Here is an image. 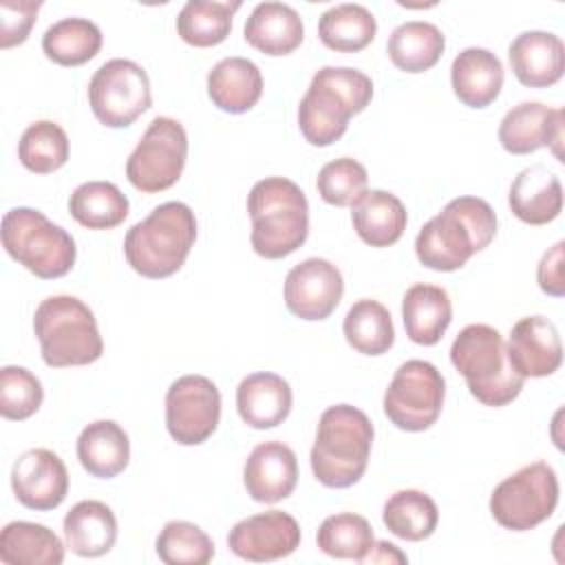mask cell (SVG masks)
I'll return each mask as SVG.
<instances>
[{
  "label": "cell",
  "mask_w": 565,
  "mask_h": 565,
  "mask_svg": "<svg viewBox=\"0 0 565 565\" xmlns=\"http://www.w3.org/2000/svg\"><path fill=\"white\" fill-rule=\"evenodd\" d=\"M563 252H565V243L558 241L554 247H550L536 267V280L541 291H545L547 296L561 298L565 294V278H563Z\"/></svg>",
  "instance_id": "44"
},
{
  "label": "cell",
  "mask_w": 565,
  "mask_h": 565,
  "mask_svg": "<svg viewBox=\"0 0 565 565\" xmlns=\"http://www.w3.org/2000/svg\"><path fill=\"white\" fill-rule=\"evenodd\" d=\"M514 77L527 88H547L563 77V40L547 31H525L508 49Z\"/></svg>",
  "instance_id": "20"
},
{
  "label": "cell",
  "mask_w": 565,
  "mask_h": 565,
  "mask_svg": "<svg viewBox=\"0 0 565 565\" xmlns=\"http://www.w3.org/2000/svg\"><path fill=\"white\" fill-rule=\"evenodd\" d=\"M44 399L40 380L24 366L0 369V413L4 419L22 422L38 413Z\"/></svg>",
  "instance_id": "42"
},
{
  "label": "cell",
  "mask_w": 565,
  "mask_h": 565,
  "mask_svg": "<svg viewBox=\"0 0 565 565\" xmlns=\"http://www.w3.org/2000/svg\"><path fill=\"white\" fill-rule=\"evenodd\" d=\"M291 399L289 382L269 371H258L243 377L236 388L238 415L256 430H267L282 424L291 411Z\"/></svg>",
  "instance_id": "21"
},
{
  "label": "cell",
  "mask_w": 565,
  "mask_h": 565,
  "mask_svg": "<svg viewBox=\"0 0 565 565\" xmlns=\"http://www.w3.org/2000/svg\"><path fill=\"white\" fill-rule=\"evenodd\" d=\"M366 168L351 157H340L324 163L316 179V188L322 201L335 207L353 205L360 194L366 192Z\"/></svg>",
  "instance_id": "41"
},
{
  "label": "cell",
  "mask_w": 565,
  "mask_h": 565,
  "mask_svg": "<svg viewBox=\"0 0 565 565\" xmlns=\"http://www.w3.org/2000/svg\"><path fill=\"white\" fill-rule=\"evenodd\" d=\"M77 459L97 479H113L128 466L130 441L126 430L113 419L88 424L77 437Z\"/></svg>",
  "instance_id": "29"
},
{
  "label": "cell",
  "mask_w": 565,
  "mask_h": 565,
  "mask_svg": "<svg viewBox=\"0 0 565 565\" xmlns=\"http://www.w3.org/2000/svg\"><path fill=\"white\" fill-rule=\"evenodd\" d=\"M373 97V82L358 68L324 66L313 77L298 106L302 137L318 148L335 143L349 119L362 113Z\"/></svg>",
  "instance_id": "2"
},
{
  "label": "cell",
  "mask_w": 565,
  "mask_h": 565,
  "mask_svg": "<svg viewBox=\"0 0 565 565\" xmlns=\"http://www.w3.org/2000/svg\"><path fill=\"white\" fill-rule=\"evenodd\" d=\"M11 488L24 508L55 510L68 494V472L53 450L31 448L13 463Z\"/></svg>",
  "instance_id": "16"
},
{
  "label": "cell",
  "mask_w": 565,
  "mask_h": 565,
  "mask_svg": "<svg viewBox=\"0 0 565 565\" xmlns=\"http://www.w3.org/2000/svg\"><path fill=\"white\" fill-rule=\"evenodd\" d=\"M42 2L33 0H2L0 2V49L22 44L35 24Z\"/></svg>",
  "instance_id": "43"
},
{
  "label": "cell",
  "mask_w": 565,
  "mask_h": 565,
  "mask_svg": "<svg viewBox=\"0 0 565 565\" xmlns=\"http://www.w3.org/2000/svg\"><path fill=\"white\" fill-rule=\"evenodd\" d=\"M221 419V393L205 375H183L166 393V426L181 446H199L212 437Z\"/></svg>",
  "instance_id": "13"
},
{
  "label": "cell",
  "mask_w": 565,
  "mask_h": 565,
  "mask_svg": "<svg viewBox=\"0 0 565 565\" xmlns=\"http://www.w3.org/2000/svg\"><path fill=\"white\" fill-rule=\"evenodd\" d=\"M42 360L53 369L93 364L104 353L95 313L75 296H49L33 313Z\"/></svg>",
  "instance_id": "7"
},
{
  "label": "cell",
  "mask_w": 565,
  "mask_h": 565,
  "mask_svg": "<svg viewBox=\"0 0 565 565\" xmlns=\"http://www.w3.org/2000/svg\"><path fill=\"white\" fill-rule=\"evenodd\" d=\"M154 547L166 565H205L214 558L212 539L190 521H168Z\"/></svg>",
  "instance_id": "40"
},
{
  "label": "cell",
  "mask_w": 565,
  "mask_h": 565,
  "mask_svg": "<svg viewBox=\"0 0 565 565\" xmlns=\"http://www.w3.org/2000/svg\"><path fill=\"white\" fill-rule=\"evenodd\" d=\"M382 521L397 539L424 541L435 532L439 510L437 503L422 490H397L386 499Z\"/></svg>",
  "instance_id": "36"
},
{
  "label": "cell",
  "mask_w": 565,
  "mask_h": 565,
  "mask_svg": "<svg viewBox=\"0 0 565 565\" xmlns=\"http://www.w3.org/2000/svg\"><path fill=\"white\" fill-rule=\"evenodd\" d=\"M305 38L302 18L285 2H260L245 22V40L260 53L289 55Z\"/></svg>",
  "instance_id": "24"
},
{
  "label": "cell",
  "mask_w": 565,
  "mask_h": 565,
  "mask_svg": "<svg viewBox=\"0 0 565 565\" xmlns=\"http://www.w3.org/2000/svg\"><path fill=\"white\" fill-rule=\"evenodd\" d=\"M241 9V0L212 2L190 0L177 18V33L190 46L207 49L221 44L232 31V18Z\"/></svg>",
  "instance_id": "35"
},
{
  "label": "cell",
  "mask_w": 565,
  "mask_h": 565,
  "mask_svg": "<svg viewBox=\"0 0 565 565\" xmlns=\"http://www.w3.org/2000/svg\"><path fill=\"white\" fill-rule=\"evenodd\" d=\"M0 561L7 565H60L64 543L42 523L11 521L0 532Z\"/></svg>",
  "instance_id": "30"
},
{
  "label": "cell",
  "mask_w": 565,
  "mask_h": 565,
  "mask_svg": "<svg viewBox=\"0 0 565 565\" xmlns=\"http://www.w3.org/2000/svg\"><path fill=\"white\" fill-rule=\"evenodd\" d=\"M344 280L327 258H307L285 278V305L300 320H324L340 305Z\"/></svg>",
  "instance_id": "14"
},
{
  "label": "cell",
  "mask_w": 565,
  "mask_h": 565,
  "mask_svg": "<svg viewBox=\"0 0 565 565\" xmlns=\"http://www.w3.org/2000/svg\"><path fill=\"white\" fill-rule=\"evenodd\" d=\"M444 397L446 382L439 369L426 360H406L384 393V415L399 430L422 433L441 415Z\"/></svg>",
  "instance_id": "10"
},
{
  "label": "cell",
  "mask_w": 565,
  "mask_h": 565,
  "mask_svg": "<svg viewBox=\"0 0 565 565\" xmlns=\"http://www.w3.org/2000/svg\"><path fill=\"white\" fill-rule=\"evenodd\" d=\"M377 33L375 15L353 2L335 4L327 9L318 20L320 42L338 53H355L366 49Z\"/></svg>",
  "instance_id": "33"
},
{
  "label": "cell",
  "mask_w": 565,
  "mask_h": 565,
  "mask_svg": "<svg viewBox=\"0 0 565 565\" xmlns=\"http://www.w3.org/2000/svg\"><path fill=\"white\" fill-rule=\"evenodd\" d=\"M185 159V128L172 117H154L126 161V177L146 194L163 192L181 179Z\"/></svg>",
  "instance_id": "11"
},
{
  "label": "cell",
  "mask_w": 565,
  "mask_h": 565,
  "mask_svg": "<svg viewBox=\"0 0 565 565\" xmlns=\"http://www.w3.org/2000/svg\"><path fill=\"white\" fill-rule=\"evenodd\" d=\"M450 362L463 375L470 395L483 406H505L521 393V377L508 358L503 335L490 324L463 327L452 347Z\"/></svg>",
  "instance_id": "6"
},
{
  "label": "cell",
  "mask_w": 565,
  "mask_h": 565,
  "mask_svg": "<svg viewBox=\"0 0 565 565\" xmlns=\"http://www.w3.org/2000/svg\"><path fill=\"white\" fill-rule=\"evenodd\" d=\"M402 320L406 335L415 344H437L452 320V302L448 291L426 282L408 287L402 300Z\"/></svg>",
  "instance_id": "25"
},
{
  "label": "cell",
  "mask_w": 565,
  "mask_h": 565,
  "mask_svg": "<svg viewBox=\"0 0 565 565\" xmlns=\"http://www.w3.org/2000/svg\"><path fill=\"white\" fill-rule=\"evenodd\" d=\"M558 503V477L545 461H534L505 477L490 494L492 519L512 532H525L552 516Z\"/></svg>",
  "instance_id": "9"
},
{
  "label": "cell",
  "mask_w": 565,
  "mask_h": 565,
  "mask_svg": "<svg viewBox=\"0 0 565 565\" xmlns=\"http://www.w3.org/2000/svg\"><path fill=\"white\" fill-rule=\"evenodd\" d=\"M252 247L258 256L278 260L294 254L309 234V203L300 185L285 177H267L247 194Z\"/></svg>",
  "instance_id": "4"
},
{
  "label": "cell",
  "mask_w": 565,
  "mask_h": 565,
  "mask_svg": "<svg viewBox=\"0 0 565 565\" xmlns=\"http://www.w3.org/2000/svg\"><path fill=\"white\" fill-rule=\"evenodd\" d=\"M71 216L88 230H113L130 212L126 194L110 181H86L68 199Z\"/></svg>",
  "instance_id": "32"
},
{
  "label": "cell",
  "mask_w": 565,
  "mask_h": 565,
  "mask_svg": "<svg viewBox=\"0 0 565 565\" xmlns=\"http://www.w3.org/2000/svg\"><path fill=\"white\" fill-rule=\"evenodd\" d=\"M18 159L35 174L55 172L68 161V137L55 121H35L20 137Z\"/></svg>",
  "instance_id": "39"
},
{
  "label": "cell",
  "mask_w": 565,
  "mask_h": 565,
  "mask_svg": "<svg viewBox=\"0 0 565 565\" xmlns=\"http://www.w3.org/2000/svg\"><path fill=\"white\" fill-rule=\"evenodd\" d=\"M563 108H550L541 102H521L505 113L499 124V141L510 154H530L539 148H552L563 161Z\"/></svg>",
  "instance_id": "17"
},
{
  "label": "cell",
  "mask_w": 565,
  "mask_h": 565,
  "mask_svg": "<svg viewBox=\"0 0 565 565\" xmlns=\"http://www.w3.org/2000/svg\"><path fill=\"white\" fill-rule=\"evenodd\" d=\"M406 554H402L393 543L377 541L373 543L371 552L362 558V563H406Z\"/></svg>",
  "instance_id": "45"
},
{
  "label": "cell",
  "mask_w": 565,
  "mask_h": 565,
  "mask_svg": "<svg viewBox=\"0 0 565 565\" xmlns=\"http://www.w3.org/2000/svg\"><path fill=\"white\" fill-rule=\"evenodd\" d=\"M62 525L66 547L82 558L102 556L110 552L117 541V519L104 501L86 499L75 503Z\"/></svg>",
  "instance_id": "27"
},
{
  "label": "cell",
  "mask_w": 565,
  "mask_h": 565,
  "mask_svg": "<svg viewBox=\"0 0 565 565\" xmlns=\"http://www.w3.org/2000/svg\"><path fill=\"white\" fill-rule=\"evenodd\" d=\"M508 358L521 377H545L558 371L563 344L558 329L545 316L521 318L508 340Z\"/></svg>",
  "instance_id": "18"
},
{
  "label": "cell",
  "mask_w": 565,
  "mask_h": 565,
  "mask_svg": "<svg viewBox=\"0 0 565 565\" xmlns=\"http://www.w3.org/2000/svg\"><path fill=\"white\" fill-rule=\"evenodd\" d=\"M102 49V31L86 18H62L42 35L44 55L60 66H82Z\"/></svg>",
  "instance_id": "34"
},
{
  "label": "cell",
  "mask_w": 565,
  "mask_h": 565,
  "mask_svg": "<svg viewBox=\"0 0 565 565\" xmlns=\"http://www.w3.org/2000/svg\"><path fill=\"white\" fill-rule=\"evenodd\" d=\"M2 245L13 260L44 280L66 276L77 256L73 236L33 207H13L2 216Z\"/></svg>",
  "instance_id": "8"
},
{
  "label": "cell",
  "mask_w": 565,
  "mask_h": 565,
  "mask_svg": "<svg viewBox=\"0 0 565 565\" xmlns=\"http://www.w3.org/2000/svg\"><path fill=\"white\" fill-rule=\"evenodd\" d=\"M247 494L258 503H278L287 499L298 483V461L282 441L258 444L243 468Z\"/></svg>",
  "instance_id": "19"
},
{
  "label": "cell",
  "mask_w": 565,
  "mask_h": 565,
  "mask_svg": "<svg viewBox=\"0 0 565 565\" xmlns=\"http://www.w3.org/2000/svg\"><path fill=\"white\" fill-rule=\"evenodd\" d=\"M316 543L320 552L331 558H351L362 563V558L371 552L375 536L371 523L353 512H340L327 516L316 534Z\"/></svg>",
  "instance_id": "38"
},
{
  "label": "cell",
  "mask_w": 565,
  "mask_h": 565,
  "mask_svg": "<svg viewBox=\"0 0 565 565\" xmlns=\"http://www.w3.org/2000/svg\"><path fill=\"white\" fill-rule=\"evenodd\" d=\"M497 234V214L479 196H457L419 230L417 260L435 271L461 269L472 254L486 249Z\"/></svg>",
  "instance_id": "1"
},
{
  "label": "cell",
  "mask_w": 565,
  "mask_h": 565,
  "mask_svg": "<svg viewBox=\"0 0 565 565\" xmlns=\"http://www.w3.org/2000/svg\"><path fill=\"white\" fill-rule=\"evenodd\" d=\"M444 46H446V38L435 24L413 20V22L399 24L391 33L386 53L399 71L424 73L439 62Z\"/></svg>",
  "instance_id": "31"
},
{
  "label": "cell",
  "mask_w": 565,
  "mask_h": 565,
  "mask_svg": "<svg viewBox=\"0 0 565 565\" xmlns=\"http://www.w3.org/2000/svg\"><path fill=\"white\" fill-rule=\"evenodd\" d=\"M194 241V212L181 201H168L126 232L124 254L139 276L159 280L183 267Z\"/></svg>",
  "instance_id": "5"
},
{
  "label": "cell",
  "mask_w": 565,
  "mask_h": 565,
  "mask_svg": "<svg viewBox=\"0 0 565 565\" xmlns=\"http://www.w3.org/2000/svg\"><path fill=\"white\" fill-rule=\"evenodd\" d=\"M207 95L223 113H247L263 95L260 68L247 57H225L207 73Z\"/></svg>",
  "instance_id": "26"
},
{
  "label": "cell",
  "mask_w": 565,
  "mask_h": 565,
  "mask_svg": "<svg viewBox=\"0 0 565 565\" xmlns=\"http://www.w3.org/2000/svg\"><path fill=\"white\" fill-rule=\"evenodd\" d=\"M355 234L371 247L397 243L406 230V210L402 201L386 190H366L351 205Z\"/></svg>",
  "instance_id": "28"
},
{
  "label": "cell",
  "mask_w": 565,
  "mask_h": 565,
  "mask_svg": "<svg viewBox=\"0 0 565 565\" xmlns=\"http://www.w3.org/2000/svg\"><path fill=\"white\" fill-rule=\"evenodd\" d=\"M512 214L527 225L552 223L563 210V188L558 177L545 166H530L521 170L508 194Z\"/></svg>",
  "instance_id": "22"
},
{
  "label": "cell",
  "mask_w": 565,
  "mask_h": 565,
  "mask_svg": "<svg viewBox=\"0 0 565 565\" xmlns=\"http://www.w3.org/2000/svg\"><path fill=\"white\" fill-rule=\"evenodd\" d=\"M373 424L351 404L329 406L316 430L311 446V472L327 488H351L369 466L373 446Z\"/></svg>",
  "instance_id": "3"
},
{
  "label": "cell",
  "mask_w": 565,
  "mask_h": 565,
  "mask_svg": "<svg viewBox=\"0 0 565 565\" xmlns=\"http://www.w3.org/2000/svg\"><path fill=\"white\" fill-rule=\"evenodd\" d=\"M450 82L461 104L486 108L503 88V64L492 51L470 46L452 60Z\"/></svg>",
  "instance_id": "23"
},
{
  "label": "cell",
  "mask_w": 565,
  "mask_h": 565,
  "mask_svg": "<svg viewBox=\"0 0 565 565\" xmlns=\"http://www.w3.org/2000/svg\"><path fill=\"white\" fill-rule=\"evenodd\" d=\"M300 545L298 521L282 510H267L238 521L227 534V547L252 563L278 561Z\"/></svg>",
  "instance_id": "15"
},
{
  "label": "cell",
  "mask_w": 565,
  "mask_h": 565,
  "mask_svg": "<svg viewBox=\"0 0 565 565\" xmlns=\"http://www.w3.org/2000/svg\"><path fill=\"white\" fill-rule=\"evenodd\" d=\"M349 347L364 355H382L395 342V329L388 309L371 298L351 305L342 322Z\"/></svg>",
  "instance_id": "37"
},
{
  "label": "cell",
  "mask_w": 565,
  "mask_h": 565,
  "mask_svg": "<svg viewBox=\"0 0 565 565\" xmlns=\"http://www.w3.org/2000/svg\"><path fill=\"white\" fill-rule=\"evenodd\" d=\"M88 104L99 124L108 128L130 126L152 104L148 73L132 60H108L90 77Z\"/></svg>",
  "instance_id": "12"
}]
</instances>
